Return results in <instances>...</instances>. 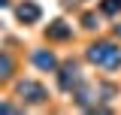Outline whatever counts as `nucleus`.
<instances>
[{"label":"nucleus","mask_w":121,"mask_h":115,"mask_svg":"<svg viewBox=\"0 0 121 115\" xmlns=\"http://www.w3.org/2000/svg\"><path fill=\"white\" fill-rule=\"evenodd\" d=\"M88 58L94 61V64H100V67H106V70H115V67H121V49L112 43H94L88 49Z\"/></svg>","instance_id":"f257e3e1"},{"label":"nucleus","mask_w":121,"mask_h":115,"mask_svg":"<svg viewBox=\"0 0 121 115\" xmlns=\"http://www.w3.org/2000/svg\"><path fill=\"white\" fill-rule=\"evenodd\" d=\"M18 91H21V94H27V100H33V103L45 100V91L36 85V82H21V85H18Z\"/></svg>","instance_id":"f03ea898"},{"label":"nucleus","mask_w":121,"mask_h":115,"mask_svg":"<svg viewBox=\"0 0 121 115\" xmlns=\"http://www.w3.org/2000/svg\"><path fill=\"white\" fill-rule=\"evenodd\" d=\"M18 18H21V21H36V18H39V6H36V3H21V6H18Z\"/></svg>","instance_id":"7ed1b4c3"},{"label":"nucleus","mask_w":121,"mask_h":115,"mask_svg":"<svg viewBox=\"0 0 121 115\" xmlns=\"http://www.w3.org/2000/svg\"><path fill=\"white\" fill-rule=\"evenodd\" d=\"M45 33H48V40H67V36H70V27H67L64 21H55V24H48Z\"/></svg>","instance_id":"20e7f679"},{"label":"nucleus","mask_w":121,"mask_h":115,"mask_svg":"<svg viewBox=\"0 0 121 115\" xmlns=\"http://www.w3.org/2000/svg\"><path fill=\"white\" fill-rule=\"evenodd\" d=\"M33 61H36V64H39L43 70H55V64H58L52 52H33Z\"/></svg>","instance_id":"39448f33"},{"label":"nucleus","mask_w":121,"mask_h":115,"mask_svg":"<svg viewBox=\"0 0 121 115\" xmlns=\"http://www.w3.org/2000/svg\"><path fill=\"white\" fill-rule=\"evenodd\" d=\"M12 73V61H9V55H0V79H6Z\"/></svg>","instance_id":"423d86ee"},{"label":"nucleus","mask_w":121,"mask_h":115,"mask_svg":"<svg viewBox=\"0 0 121 115\" xmlns=\"http://www.w3.org/2000/svg\"><path fill=\"white\" fill-rule=\"evenodd\" d=\"M118 6H121V0H106V3H103V9H106V12H115Z\"/></svg>","instance_id":"0eeeda50"},{"label":"nucleus","mask_w":121,"mask_h":115,"mask_svg":"<svg viewBox=\"0 0 121 115\" xmlns=\"http://www.w3.org/2000/svg\"><path fill=\"white\" fill-rule=\"evenodd\" d=\"M115 33H118V36H121V24H118V27H115Z\"/></svg>","instance_id":"6e6552de"},{"label":"nucleus","mask_w":121,"mask_h":115,"mask_svg":"<svg viewBox=\"0 0 121 115\" xmlns=\"http://www.w3.org/2000/svg\"><path fill=\"white\" fill-rule=\"evenodd\" d=\"M0 6H6V0H0Z\"/></svg>","instance_id":"1a4fd4ad"}]
</instances>
